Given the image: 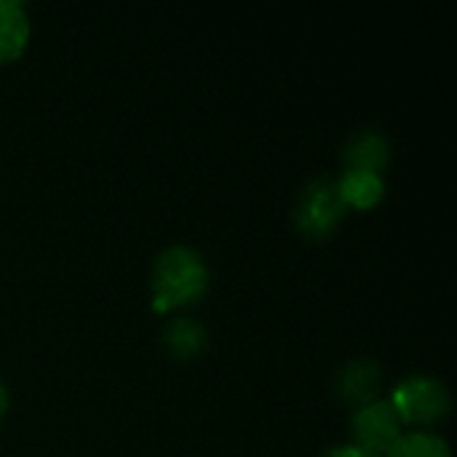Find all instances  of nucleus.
Here are the masks:
<instances>
[{
	"instance_id": "nucleus-12",
	"label": "nucleus",
	"mask_w": 457,
	"mask_h": 457,
	"mask_svg": "<svg viewBox=\"0 0 457 457\" xmlns=\"http://www.w3.org/2000/svg\"><path fill=\"white\" fill-rule=\"evenodd\" d=\"M5 412H8V391H5V386L0 380V420L5 418Z\"/></svg>"
},
{
	"instance_id": "nucleus-10",
	"label": "nucleus",
	"mask_w": 457,
	"mask_h": 457,
	"mask_svg": "<svg viewBox=\"0 0 457 457\" xmlns=\"http://www.w3.org/2000/svg\"><path fill=\"white\" fill-rule=\"evenodd\" d=\"M386 457H453V453L442 436L412 431V434H402Z\"/></svg>"
},
{
	"instance_id": "nucleus-1",
	"label": "nucleus",
	"mask_w": 457,
	"mask_h": 457,
	"mask_svg": "<svg viewBox=\"0 0 457 457\" xmlns=\"http://www.w3.org/2000/svg\"><path fill=\"white\" fill-rule=\"evenodd\" d=\"M153 308L169 313L201 303L209 292V265L190 246H171L153 265Z\"/></svg>"
},
{
	"instance_id": "nucleus-4",
	"label": "nucleus",
	"mask_w": 457,
	"mask_h": 457,
	"mask_svg": "<svg viewBox=\"0 0 457 457\" xmlns=\"http://www.w3.org/2000/svg\"><path fill=\"white\" fill-rule=\"evenodd\" d=\"M353 428V445L378 457L388 455V450L402 436V420L394 412L391 402H372L353 412L351 420Z\"/></svg>"
},
{
	"instance_id": "nucleus-5",
	"label": "nucleus",
	"mask_w": 457,
	"mask_h": 457,
	"mask_svg": "<svg viewBox=\"0 0 457 457\" xmlns=\"http://www.w3.org/2000/svg\"><path fill=\"white\" fill-rule=\"evenodd\" d=\"M380 388H383V372H380L378 361H372V359L348 361L335 378L337 399L353 410H361V407L378 402Z\"/></svg>"
},
{
	"instance_id": "nucleus-6",
	"label": "nucleus",
	"mask_w": 457,
	"mask_h": 457,
	"mask_svg": "<svg viewBox=\"0 0 457 457\" xmlns=\"http://www.w3.org/2000/svg\"><path fill=\"white\" fill-rule=\"evenodd\" d=\"M343 161L348 171H367V174L383 177V171L391 163V145L378 131H361L345 145Z\"/></svg>"
},
{
	"instance_id": "nucleus-9",
	"label": "nucleus",
	"mask_w": 457,
	"mask_h": 457,
	"mask_svg": "<svg viewBox=\"0 0 457 457\" xmlns=\"http://www.w3.org/2000/svg\"><path fill=\"white\" fill-rule=\"evenodd\" d=\"M337 187L343 193V201L348 204V209H375L383 198H386V182L378 174H367V171H345L337 179Z\"/></svg>"
},
{
	"instance_id": "nucleus-7",
	"label": "nucleus",
	"mask_w": 457,
	"mask_h": 457,
	"mask_svg": "<svg viewBox=\"0 0 457 457\" xmlns=\"http://www.w3.org/2000/svg\"><path fill=\"white\" fill-rule=\"evenodd\" d=\"M29 43V21L21 3L0 0V64L16 62Z\"/></svg>"
},
{
	"instance_id": "nucleus-3",
	"label": "nucleus",
	"mask_w": 457,
	"mask_h": 457,
	"mask_svg": "<svg viewBox=\"0 0 457 457\" xmlns=\"http://www.w3.org/2000/svg\"><path fill=\"white\" fill-rule=\"evenodd\" d=\"M391 407L399 415L402 426H436L450 415L453 399L442 380L415 375L394 388Z\"/></svg>"
},
{
	"instance_id": "nucleus-8",
	"label": "nucleus",
	"mask_w": 457,
	"mask_h": 457,
	"mask_svg": "<svg viewBox=\"0 0 457 457\" xmlns=\"http://www.w3.org/2000/svg\"><path fill=\"white\" fill-rule=\"evenodd\" d=\"M163 345L171 359L193 361L206 351V329L193 319H174L163 329Z\"/></svg>"
},
{
	"instance_id": "nucleus-11",
	"label": "nucleus",
	"mask_w": 457,
	"mask_h": 457,
	"mask_svg": "<svg viewBox=\"0 0 457 457\" xmlns=\"http://www.w3.org/2000/svg\"><path fill=\"white\" fill-rule=\"evenodd\" d=\"M324 457H378V455H372V453H367V450H361V447H356V445H343V447L329 450Z\"/></svg>"
},
{
	"instance_id": "nucleus-2",
	"label": "nucleus",
	"mask_w": 457,
	"mask_h": 457,
	"mask_svg": "<svg viewBox=\"0 0 457 457\" xmlns=\"http://www.w3.org/2000/svg\"><path fill=\"white\" fill-rule=\"evenodd\" d=\"M348 217V204L337 187V179L319 177L308 182L295 206V225L311 241H327Z\"/></svg>"
}]
</instances>
